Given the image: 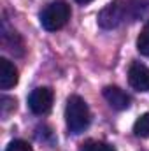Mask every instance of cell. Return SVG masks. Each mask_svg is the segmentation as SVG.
<instances>
[{
  "label": "cell",
  "instance_id": "6da1fadb",
  "mask_svg": "<svg viewBox=\"0 0 149 151\" xmlns=\"http://www.w3.org/2000/svg\"><path fill=\"white\" fill-rule=\"evenodd\" d=\"M65 121L67 127L70 130V134H82L91 121V114L90 107L84 102V99H81L79 95H72L67 100V107H65Z\"/></svg>",
  "mask_w": 149,
  "mask_h": 151
},
{
  "label": "cell",
  "instance_id": "7a4b0ae2",
  "mask_svg": "<svg viewBox=\"0 0 149 151\" xmlns=\"http://www.w3.org/2000/svg\"><path fill=\"white\" fill-rule=\"evenodd\" d=\"M39 19H40V25L44 30L56 32V30L63 28L67 25V21L70 19V7H69V4H65L62 0H56L42 9Z\"/></svg>",
  "mask_w": 149,
  "mask_h": 151
},
{
  "label": "cell",
  "instance_id": "3957f363",
  "mask_svg": "<svg viewBox=\"0 0 149 151\" xmlns=\"http://www.w3.org/2000/svg\"><path fill=\"white\" fill-rule=\"evenodd\" d=\"M53 90L51 88H35L28 97V107L34 114H47L53 107Z\"/></svg>",
  "mask_w": 149,
  "mask_h": 151
},
{
  "label": "cell",
  "instance_id": "277c9868",
  "mask_svg": "<svg viewBox=\"0 0 149 151\" xmlns=\"http://www.w3.org/2000/svg\"><path fill=\"white\" fill-rule=\"evenodd\" d=\"M125 12H126V7L121 5V0H116V2L109 4V5L100 12V16H98V25H100L102 28H114V27H117V25L123 21Z\"/></svg>",
  "mask_w": 149,
  "mask_h": 151
},
{
  "label": "cell",
  "instance_id": "5b68a950",
  "mask_svg": "<svg viewBox=\"0 0 149 151\" xmlns=\"http://www.w3.org/2000/svg\"><path fill=\"white\" fill-rule=\"evenodd\" d=\"M128 83L137 91H149V69L140 62H133L128 69Z\"/></svg>",
  "mask_w": 149,
  "mask_h": 151
},
{
  "label": "cell",
  "instance_id": "8992f818",
  "mask_svg": "<svg viewBox=\"0 0 149 151\" xmlns=\"http://www.w3.org/2000/svg\"><path fill=\"white\" fill-rule=\"evenodd\" d=\"M104 99L109 102L112 109L125 111L130 107V97L117 86H105L104 88Z\"/></svg>",
  "mask_w": 149,
  "mask_h": 151
},
{
  "label": "cell",
  "instance_id": "52a82bcc",
  "mask_svg": "<svg viewBox=\"0 0 149 151\" xmlns=\"http://www.w3.org/2000/svg\"><path fill=\"white\" fill-rule=\"evenodd\" d=\"M18 83V69L7 60L0 58V88L2 90H11Z\"/></svg>",
  "mask_w": 149,
  "mask_h": 151
},
{
  "label": "cell",
  "instance_id": "ba28073f",
  "mask_svg": "<svg viewBox=\"0 0 149 151\" xmlns=\"http://www.w3.org/2000/svg\"><path fill=\"white\" fill-rule=\"evenodd\" d=\"M133 134L137 137H149V113L142 114L137 118L135 125H133Z\"/></svg>",
  "mask_w": 149,
  "mask_h": 151
},
{
  "label": "cell",
  "instance_id": "9c48e42d",
  "mask_svg": "<svg viewBox=\"0 0 149 151\" xmlns=\"http://www.w3.org/2000/svg\"><path fill=\"white\" fill-rule=\"evenodd\" d=\"M137 49L140 55L149 56V21L144 25V28L140 30V34L137 37Z\"/></svg>",
  "mask_w": 149,
  "mask_h": 151
},
{
  "label": "cell",
  "instance_id": "30bf717a",
  "mask_svg": "<svg viewBox=\"0 0 149 151\" xmlns=\"http://www.w3.org/2000/svg\"><path fill=\"white\" fill-rule=\"evenodd\" d=\"M79 151H116L111 144L105 142H98V141H86Z\"/></svg>",
  "mask_w": 149,
  "mask_h": 151
},
{
  "label": "cell",
  "instance_id": "8fae6325",
  "mask_svg": "<svg viewBox=\"0 0 149 151\" xmlns=\"http://www.w3.org/2000/svg\"><path fill=\"white\" fill-rule=\"evenodd\" d=\"M5 151H34V150H32V146H30L27 141L16 139V141L9 142V146H7V150Z\"/></svg>",
  "mask_w": 149,
  "mask_h": 151
},
{
  "label": "cell",
  "instance_id": "7c38bea8",
  "mask_svg": "<svg viewBox=\"0 0 149 151\" xmlns=\"http://www.w3.org/2000/svg\"><path fill=\"white\" fill-rule=\"evenodd\" d=\"M75 2H79V4L84 5V4H90V2H93V0H75Z\"/></svg>",
  "mask_w": 149,
  "mask_h": 151
}]
</instances>
